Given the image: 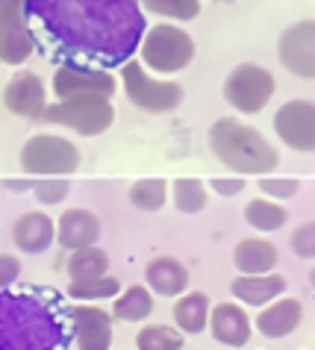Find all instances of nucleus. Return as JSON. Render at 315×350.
I'll use <instances>...</instances> for the list:
<instances>
[{
    "label": "nucleus",
    "mask_w": 315,
    "mask_h": 350,
    "mask_svg": "<svg viewBox=\"0 0 315 350\" xmlns=\"http://www.w3.org/2000/svg\"><path fill=\"white\" fill-rule=\"evenodd\" d=\"M38 121L74 130L83 139H94V135H103L112 127L115 106H112V97H103V94H77V97H68V100L51 103Z\"/></svg>",
    "instance_id": "39448f33"
},
{
    "label": "nucleus",
    "mask_w": 315,
    "mask_h": 350,
    "mask_svg": "<svg viewBox=\"0 0 315 350\" xmlns=\"http://www.w3.org/2000/svg\"><path fill=\"white\" fill-rule=\"evenodd\" d=\"M153 291L147 288L144 283H133L127 286L121 295L115 297L112 304V318L115 321H127V324H139V321L151 318L153 312Z\"/></svg>",
    "instance_id": "5701e85b"
},
{
    "label": "nucleus",
    "mask_w": 315,
    "mask_h": 350,
    "mask_svg": "<svg viewBox=\"0 0 315 350\" xmlns=\"http://www.w3.org/2000/svg\"><path fill=\"white\" fill-rule=\"evenodd\" d=\"M27 15L68 62L121 68L147 33L139 0H27Z\"/></svg>",
    "instance_id": "f257e3e1"
},
{
    "label": "nucleus",
    "mask_w": 315,
    "mask_h": 350,
    "mask_svg": "<svg viewBox=\"0 0 315 350\" xmlns=\"http://www.w3.org/2000/svg\"><path fill=\"white\" fill-rule=\"evenodd\" d=\"M101 239V218L92 209L74 206L65 209L56 221V241L65 250H80V247H92Z\"/></svg>",
    "instance_id": "f3484780"
},
{
    "label": "nucleus",
    "mask_w": 315,
    "mask_h": 350,
    "mask_svg": "<svg viewBox=\"0 0 315 350\" xmlns=\"http://www.w3.org/2000/svg\"><path fill=\"white\" fill-rule=\"evenodd\" d=\"M27 0H0V62L21 68L36 53V36L29 30Z\"/></svg>",
    "instance_id": "1a4fd4ad"
},
{
    "label": "nucleus",
    "mask_w": 315,
    "mask_h": 350,
    "mask_svg": "<svg viewBox=\"0 0 315 350\" xmlns=\"http://www.w3.org/2000/svg\"><path fill=\"white\" fill-rule=\"evenodd\" d=\"M144 286L160 297H180L189 291V268L174 256H153L144 265Z\"/></svg>",
    "instance_id": "6ab92c4d"
},
{
    "label": "nucleus",
    "mask_w": 315,
    "mask_h": 350,
    "mask_svg": "<svg viewBox=\"0 0 315 350\" xmlns=\"http://www.w3.org/2000/svg\"><path fill=\"white\" fill-rule=\"evenodd\" d=\"M260 191L271 200H289L301 191V183L292 177H262L260 180Z\"/></svg>",
    "instance_id": "2f4dec72"
},
{
    "label": "nucleus",
    "mask_w": 315,
    "mask_h": 350,
    "mask_svg": "<svg viewBox=\"0 0 315 350\" xmlns=\"http://www.w3.org/2000/svg\"><path fill=\"white\" fill-rule=\"evenodd\" d=\"M144 15H160L165 21L186 24L201 15V0H139Z\"/></svg>",
    "instance_id": "cd10ccee"
},
{
    "label": "nucleus",
    "mask_w": 315,
    "mask_h": 350,
    "mask_svg": "<svg viewBox=\"0 0 315 350\" xmlns=\"http://www.w3.org/2000/svg\"><path fill=\"white\" fill-rule=\"evenodd\" d=\"M310 280H312V286H315V268H312V274H310Z\"/></svg>",
    "instance_id": "e433bc0d"
},
{
    "label": "nucleus",
    "mask_w": 315,
    "mask_h": 350,
    "mask_svg": "<svg viewBox=\"0 0 315 350\" xmlns=\"http://www.w3.org/2000/svg\"><path fill=\"white\" fill-rule=\"evenodd\" d=\"M301 321H303V304L283 295V297L274 300V304L260 309L257 329L265 338H286L301 327Z\"/></svg>",
    "instance_id": "aec40b11"
},
{
    "label": "nucleus",
    "mask_w": 315,
    "mask_h": 350,
    "mask_svg": "<svg viewBox=\"0 0 315 350\" xmlns=\"http://www.w3.org/2000/svg\"><path fill=\"white\" fill-rule=\"evenodd\" d=\"M127 198H130V203L139 212H160L165 203H168V183H165L162 177L136 180Z\"/></svg>",
    "instance_id": "bb28decb"
},
{
    "label": "nucleus",
    "mask_w": 315,
    "mask_h": 350,
    "mask_svg": "<svg viewBox=\"0 0 315 350\" xmlns=\"http://www.w3.org/2000/svg\"><path fill=\"white\" fill-rule=\"evenodd\" d=\"M74 333L47 297L0 291V350H68Z\"/></svg>",
    "instance_id": "f03ea898"
},
{
    "label": "nucleus",
    "mask_w": 315,
    "mask_h": 350,
    "mask_svg": "<svg viewBox=\"0 0 315 350\" xmlns=\"http://www.w3.org/2000/svg\"><path fill=\"white\" fill-rule=\"evenodd\" d=\"M12 241L21 254H45L56 241V221L42 209H29L12 224Z\"/></svg>",
    "instance_id": "dca6fc26"
},
{
    "label": "nucleus",
    "mask_w": 315,
    "mask_h": 350,
    "mask_svg": "<svg viewBox=\"0 0 315 350\" xmlns=\"http://www.w3.org/2000/svg\"><path fill=\"white\" fill-rule=\"evenodd\" d=\"M21 168L29 177H68L80 168V150L56 133H36L21 144Z\"/></svg>",
    "instance_id": "0eeeda50"
},
{
    "label": "nucleus",
    "mask_w": 315,
    "mask_h": 350,
    "mask_svg": "<svg viewBox=\"0 0 315 350\" xmlns=\"http://www.w3.org/2000/svg\"><path fill=\"white\" fill-rule=\"evenodd\" d=\"M277 59L289 74L315 80V18L294 21L277 38Z\"/></svg>",
    "instance_id": "f8f14e48"
},
{
    "label": "nucleus",
    "mask_w": 315,
    "mask_h": 350,
    "mask_svg": "<svg viewBox=\"0 0 315 350\" xmlns=\"http://www.w3.org/2000/svg\"><path fill=\"white\" fill-rule=\"evenodd\" d=\"M289 247L294 256L301 259H315V221H303L298 230L292 232Z\"/></svg>",
    "instance_id": "473e14b6"
},
{
    "label": "nucleus",
    "mask_w": 315,
    "mask_h": 350,
    "mask_svg": "<svg viewBox=\"0 0 315 350\" xmlns=\"http://www.w3.org/2000/svg\"><path fill=\"white\" fill-rule=\"evenodd\" d=\"M68 277L71 280H92V277H103L110 271V254L103 247H80V250H71L68 256Z\"/></svg>",
    "instance_id": "393cba45"
},
{
    "label": "nucleus",
    "mask_w": 315,
    "mask_h": 350,
    "mask_svg": "<svg viewBox=\"0 0 315 350\" xmlns=\"http://www.w3.org/2000/svg\"><path fill=\"white\" fill-rule=\"evenodd\" d=\"M244 221H248L257 232H274L289 221V209L271 198H265V200L260 198V200H251L248 206H244Z\"/></svg>",
    "instance_id": "a878e982"
},
{
    "label": "nucleus",
    "mask_w": 315,
    "mask_h": 350,
    "mask_svg": "<svg viewBox=\"0 0 315 350\" xmlns=\"http://www.w3.org/2000/svg\"><path fill=\"white\" fill-rule=\"evenodd\" d=\"M3 106L9 115L27 121H38L47 109V89L36 71H15L3 89Z\"/></svg>",
    "instance_id": "ddd939ff"
},
{
    "label": "nucleus",
    "mask_w": 315,
    "mask_h": 350,
    "mask_svg": "<svg viewBox=\"0 0 315 350\" xmlns=\"http://www.w3.org/2000/svg\"><path fill=\"white\" fill-rule=\"evenodd\" d=\"M206 142L212 157L233 174H271L280 165L277 148L257 127L242 124L233 115L215 121L206 133Z\"/></svg>",
    "instance_id": "7ed1b4c3"
},
{
    "label": "nucleus",
    "mask_w": 315,
    "mask_h": 350,
    "mask_svg": "<svg viewBox=\"0 0 315 350\" xmlns=\"http://www.w3.org/2000/svg\"><path fill=\"white\" fill-rule=\"evenodd\" d=\"M36 200L42 203V206H56V203H62L68 198V191H71V183L65 177H45L36 183Z\"/></svg>",
    "instance_id": "7c9ffc66"
},
{
    "label": "nucleus",
    "mask_w": 315,
    "mask_h": 350,
    "mask_svg": "<svg viewBox=\"0 0 315 350\" xmlns=\"http://www.w3.org/2000/svg\"><path fill=\"white\" fill-rule=\"evenodd\" d=\"M171 200L177 212H183V215H198V212H203L206 206V186L201 180H174L171 183Z\"/></svg>",
    "instance_id": "c756f323"
},
{
    "label": "nucleus",
    "mask_w": 315,
    "mask_h": 350,
    "mask_svg": "<svg viewBox=\"0 0 315 350\" xmlns=\"http://www.w3.org/2000/svg\"><path fill=\"white\" fill-rule=\"evenodd\" d=\"M36 183L38 180H33V177H21V180H0V186H3L6 191H15V194H24V191H33L36 189Z\"/></svg>",
    "instance_id": "c9c22d12"
},
{
    "label": "nucleus",
    "mask_w": 315,
    "mask_h": 350,
    "mask_svg": "<svg viewBox=\"0 0 315 350\" xmlns=\"http://www.w3.org/2000/svg\"><path fill=\"white\" fill-rule=\"evenodd\" d=\"M274 74L257 62H242L224 77L221 94L239 115H260L274 97Z\"/></svg>",
    "instance_id": "6e6552de"
},
{
    "label": "nucleus",
    "mask_w": 315,
    "mask_h": 350,
    "mask_svg": "<svg viewBox=\"0 0 315 350\" xmlns=\"http://www.w3.org/2000/svg\"><path fill=\"white\" fill-rule=\"evenodd\" d=\"M139 59L153 74H162V77L180 74L194 59V38L174 21L147 27L139 47Z\"/></svg>",
    "instance_id": "20e7f679"
},
{
    "label": "nucleus",
    "mask_w": 315,
    "mask_h": 350,
    "mask_svg": "<svg viewBox=\"0 0 315 350\" xmlns=\"http://www.w3.org/2000/svg\"><path fill=\"white\" fill-rule=\"evenodd\" d=\"M274 133L294 153H315V100L294 97L274 112Z\"/></svg>",
    "instance_id": "9d476101"
},
{
    "label": "nucleus",
    "mask_w": 315,
    "mask_h": 350,
    "mask_svg": "<svg viewBox=\"0 0 315 350\" xmlns=\"http://www.w3.org/2000/svg\"><path fill=\"white\" fill-rule=\"evenodd\" d=\"M244 177H215L210 180V189L215 194H221V198H236V194H242L244 191Z\"/></svg>",
    "instance_id": "f704fd0d"
},
{
    "label": "nucleus",
    "mask_w": 315,
    "mask_h": 350,
    "mask_svg": "<svg viewBox=\"0 0 315 350\" xmlns=\"http://www.w3.org/2000/svg\"><path fill=\"white\" fill-rule=\"evenodd\" d=\"M139 350H183V333L171 324H144L136 336Z\"/></svg>",
    "instance_id": "c85d7f7f"
},
{
    "label": "nucleus",
    "mask_w": 315,
    "mask_h": 350,
    "mask_svg": "<svg viewBox=\"0 0 315 350\" xmlns=\"http://www.w3.org/2000/svg\"><path fill=\"white\" fill-rule=\"evenodd\" d=\"M277 247L268 239L251 236L233 247V265L239 274H271L277 268Z\"/></svg>",
    "instance_id": "412c9836"
},
{
    "label": "nucleus",
    "mask_w": 315,
    "mask_h": 350,
    "mask_svg": "<svg viewBox=\"0 0 315 350\" xmlns=\"http://www.w3.org/2000/svg\"><path fill=\"white\" fill-rule=\"evenodd\" d=\"M121 89L136 109L144 115H171L183 106V85L171 80H156L147 74V68L139 59L121 65Z\"/></svg>",
    "instance_id": "423d86ee"
},
{
    "label": "nucleus",
    "mask_w": 315,
    "mask_h": 350,
    "mask_svg": "<svg viewBox=\"0 0 315 350\" xmlns=\"http://www.w3.org/2000/svg\"><path fill=\"white\" fill-rule=\"evenodd\" d=\"M121 283L112 274L103 277H92V280H71L68 283V297L77 300V304H97V300H115L121 295Z\"/></svg>",
    "instance_id": "b1692460"
},
{
    "label": "nucleus",
    "mask_w": 315,
    "mask_h": 350,
    "mask_svg": "<svg viewBox=\"0 0 315 350\" xmlns=\"http://www.w3.org/2000/svg\"><path fill=\"white\" fill-rule=\"evenodd\" d=\"M174 327L186 336H201L210 327V315H212V304L206 291H186L174 300Z\"/></svg>",
    "instance_id": "4be33fe9"
},
{
    "label": "nucleus",
    "mask_w": 315,
    "mask_h": 350,
    "mask_svg": "<svg viewBox=\"0 0 315 350\" xmlns=\"http://www.w3.org/2000/svg\"><path fill=\"white\" fill-rule=\"evenodd\" d=\"M51 89L56 94V100H68L77 94H103L112 97L118 92L115 77L106 68H94V65H80V62H65L53 71Z\"/></svg>",
    "instance_id": "9b49d317"
},
{
    "label": "nucleus",
    "mask_w": 315,
    "mask_h": 350,
    "mask_svg": "<svg viewBox=\"0 0 315 350\" xmlns=\"http://www.w3.org/2000/svg\"><path fill=\"white\" fill-rule=\"evenodd\" d=\"M230 295L242 306H268L277 297L286 295V277L283 274H239L230 283Z\"/></svg>",
    "instance_id": "a211bd4d"
},
{
    "label": "nucleus",
    "mask_w": 315,
    "mask_h": 350,
    "mask_svg": "<svg viewBox=\"0 0 315 350\" xmlns=\"http://www.w3.org/2000/svg\"><path fill=\"white\" fill-rule=\"evenodd\" d=\"M21 277V259L15 254H0V291H6Z\"/></svg>",
    "instance_id": "72a5a7b5"
},
{
    "label": "nucleus",
    "mask_w": 315,
    "mask_h": 350,
    "mask_svg": "<svg viewBox=\"0 0 315 350\" xmlns=\"http://www.w3.org/2000/svg\"><path fill=\"white\" fill-rule=\"evenodd\" d=\"M218 3H230V0H218Z\"/></svg>",
    "instance_id": "4c0bfd02"
},
{
    "label": "nucleus",
    "mask_w": 315,
    "mask_h": 350,
    "mask_svg": "<svg viewBox=\"0 0 315 350\" xmlns=\"http://www.w3.org/2000/svg\"><path fill=\"white\" fill-rule=\"evenodd\" d=\"M71 333L77 350H110L112 347V327L115 318L112 312L94 306V304H77L71 309Z\"/></svg>",
    "instance_id": "4468645a"
},
{
    "label": "nucleus",
    "mask_w": 315,
    "mask_h": 350,
    "mask_svg": "<svg viewBox=\"0 0 315 350\" xmlns=\"http://www.w3.org/2000/svg\"><path fill=\"white\" fill-rule=\"evenodd\" d=\"M210 329H212L215 342H221L227 347H244L251 342L253 321H251L248 312H244V306L239 304V300H224V304L212 306Z\"/></svg>",
    "instance_id": "2eb2a0df"
}]
</instances>
